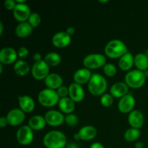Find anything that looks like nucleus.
Instances as JSON below:
<instances>
[{
    "label": "nucleus",
    "mask_w": 148,
    "mask_h": 148,
    "mask_svg": "<svg viewBox=\"0 0 148 148\" xmlns=\"http://www.w3.org/2000/svg\"><path fill=\"white\" fill-rule=\"evenodd\" d=\"M43 143L46 148H64L66 147V137L62 132L52 130L45 134Z\"/></svg>",
    "instance_id": "nucleus-1"
},
{
    "label": "nucleus",
    "mask_w": 148,
    "mask_h": 148,
    "mask_svg": "<svg viewBox=\"0 0 148 148\" xmlns=\"http://www.w3.org/2000/svg\"><path fill=\"white\" fill-rule=\"evenodd\" d=\"M104 51L105 54L111 59H120L123 55L128 52V49L122 40L114 39L106 45Z\"/></svg>",
    "instance_id": "nucleus-2"
},
{
    "label": "nucleus",
    "mask_w": 148,
    "mask_h": 148,
    "mask_svg": "<svg viewBox=\"0 0 148 148\" xmlns=\"http://www.w3.org/2000/svg\"><path fill=\"white\" fill-rule=\"evenodd\" d=\"M107 81L103 75L100 74H92L89 82L88 83V90L95 96L102 95L106 91Z\"/></svg>",
    "instance_id": "nucleus-3"
},
{
    "label": "nucleus",
    "mask_w": 148,
    "mask_h": 148,
    "mask_svg": "<svg viewBox=\"0 0 148 148\" xmlns=\"http://www.w3.org/2000/svg\"><path fill=\"white\" fill-rule=\"evenodd\" d=\"M146 76L145 72L139 69L130 70L126 74L124 77L125 83L128 85L129 88L133 89L140 88L145 83Z\"/></svg>",
    "instance_id": "nucleus-4"
},
{
    "label": "nucleus",
    "mask_w": 148,
    "mask_h": 148,
    "mask_svg": "<svg viewBox=\"0 0 148 148\" xmlns=\"http://www.w3.org/2000/svg\"><path fill=\"white\" fill-rule=\"evenodd\" d=\"M59 98L56 90L50 89V88H45L39 92L38 95V100L39 103L44 107H53L58 104Z\"/></svg>",
    "instance_id": "nucleus-5"
},
{
    "label": "nucleus",
    "mask_w": 148,
    "mask_h": 148,
    "mask_svg": "<svg viewBox=\"0 0 148 148\" xmlns=\"http://www.w3.org/2000/svg\"><path fill=\"white\" fill-rule=\"evenodd\" d=\"M106 64V58L101 53H90L83 59V65L88 69L103 67Z\"/></svg>",
    "instance_id": "nucleus-6"
},
{
    "label": "nucleus",
    "mask_w": 148,
    "mask_h": 148,
    "mask_svg": "<svg viewBox=\"0 0 148 148\" xmlns=\"http://www.w3.org/2000/svg\"><path fill=\"white\" fill-rule=\"evenodd\" d=\"M34 138L33 130L29 126L24 125L17 130L16 139L22 145H28L33 142Z\"/></svg>",
    "instance_id": "nucleus-7"
},
{
    "label": "nucleus",
    "mask_w": 148,
    "mask_h": 148,
    "mask_svg": "<svg viewBox=\"0 0 148 148\" xmlns=\"http://www.w3.org/2000/svg\"><path fill=\"white\" fill-rule=\"evenodd\" d=\"M49 65L45 62L44 59H42L41 61L35 62L31 69V73L35 79L41 80L46 79V77L49 75Z\"/></svg>",
    "instance_id": "nucleus-8"
},
{
    "label": "nucleus",
    "mask_w": 148,
    "mask_h": 148,
    "mask_svg": "<svg viewBox=\"0 0 148 148\" xmlns=\"http://www.w3.org/2000/svg\"><path fill=\"white\" fill-rule=\"evenodd\" d=\"M31 14L30 8L27 4H17L13 10V15L14 19L20 23H24L28 20L29 17Z\"/></svg>",
    "instance_id": "nucleus-9"
},
{
    "label": "nucleus",
    "mask_w": 148,
    "mask_h": 148,
    "mask_svg": "<svg viewBox=\"0 0 148 148\" xmlns=\"http://www.w3.org/2000/svg\"><path fill=\"white\" fill-rule=\"evenodd\" d=\"M45 119L46 124L52 127H58L65 121V116L60 111L56 110H50L45 114Z\"/></svg>",
    "instance_id": "nucleus-10"
},
{
    "label": "nucleus",
    "mask_w": 148,
    "mask_h": 148,
    "mask_svg": "<svg viewBox=\"0 0 148 148\" xmlns=\"http://www.w3.org/2000/svg\"><path fill=\"white\" fill-rule=\"evenodd\" d=\"M6 118L10 125L15 127L21 124L25 121V114L20 108H13L9 111Z\"/></svg>",
    "instance_id": "nucleus-11"
},
{
    "label": "nucleus",
    "mask_w": 148,
    "mask_h": 148,
    "mask_svg": "<svg viewBox=\"0 0 148 148\" xmlns=\"http://www.w3.org/2000/svg\"><path fill=\"white\" fill-rule=\"evenodd\" d=\"M135 105V99L132 94L128 93L120 98L118 103V108L120 112L123 114H127L133 111Z\"/></svg>",
    "instance_id": "nucleus-12"
},
{
    "label": "nucleus",
    "mask_w": 148,
    "mask_h": 148,
    "mask_svg": "<svg viewBox=\"0 0 148 148\" xmlns=\"http://www.w3.org/2000/svg\"><path fill=\"white\" fill-rule=\"evenodd\" d=\"M17 52L12 47H4L0 51V62L3 64L10 65L17 62Z\"/></svg>",
    "instance_id": "nucleus-13"
},
{
    "label": "nucleus",
    "mask_w": 148,
    "mask_h": 148,
    "mask_svg": "<svg viewBox=\"0 0 148 148\" xmlns=\"http://www.w3.org/2000/svg\"><path fill=\"white\" fill-rule=\"evenodd\" d=\"M71 43V36L66 31H60L55 33L52 37V43L56 48H65Z\"/></svg>",
    "instance_id": "nucleus-14"
},
{
    "label": "nucleus",
    "mask_w": 148,
    "mask_h": 148,
    "mask_svg": "<svg viewBox=\"0 0 148 148\" xmlns=\"http://www.w3.org/2000/svg\"><path fill=\"white\" fill-rule=\"evenodd\" d=\"M69 95L75 103L81 102L85 98V90L82 85L73 82L69 86Z\"/></svg>",
    "instance_id": "nucleus-15"
},
{
    "label": "nucleus",
    "mask_w": 148,
    "mask_h": 148,
    "mask_svg": "<svg viewBox=\"0 0 148 148\" xmlns=\"http://www.w3.org/2000/svg\"><path fill=\"white\" fill-rule=\"evenodd\" d=\"M128 122L132 128L140 130L145 122V117L143 113L138 110H133L128 116Z\"/></svg>",
    "instance_id": "nucleus-16"
},
{
    "label": "nucleus",
    "mask_w": 148,
    "mask_h": 148,
    "mask_svg": "<svg viewBox=\"0 0 148 148\" xmlns=\"http://www.w3.org/2000/svg\"><path fill=\"white\" fill-rule=\"evenodd\" d=\"M44 83L48 88L57 90L63 85V78L59 74L51 73L44 79Z\"/></svg>",
    "instance_id": "nucleus-17"
},
{
    "label": "nucleus",
    "mask_w": 148,
    "mask_h": 148,
    "mask_svg": "<svg viewBox=\"0 0 148 148\" xmlns=\"http://www.w3.org/2000/svg\"><path fill=\"white\" fill-rule=\"evenodd\" d=\"M129 87L125 82H117L114 83L110 89V94L114 98H121L128 94Z\"/></svg>",
    "instance_id": "nucleus-18"
},
{
    "label": "nucleus",
    "mask_w": 148,
    "mask_h": 148,
    "mask_svg": "<svg viewBox=\"0 0 148 148\" xmlns=\"http://www.w3.org/2000/svg\"><path fill=\"white\" fill-rule=\"evenodd\" d=\"M92 75L90 69L87 68H81L75 72L73 75V79L75 82L82 85L88 83Z\"/></svg>",
    "instance_id": "nucleus-19"
},
{
    "label": "nucleus",
    "mask_w": 148,
    "mask_h": 148,
    "mask_svg": "<svg viewBox=\"0 0 148 148\" xmlns=\"http://www.w3.org/2000/svg\"><path fill=\"white\" fill-rule=\"evenodd\" d=\"M77 133L80 140L83 141H90L96 137L97 130L93 126L87 125L82 127Z\"/></svg>",
    "instance_id": "nucleus-20"
},
{
    "label": "nucleus",
    "mask_w": 148,
    "mask_h": 148,
    "mask_svg": "<svg viewBox=\"0 0 148 148\" xmlns=\"http://www.w3.org/2000/svg\"><path fill=\"white\" fill-rule=\"evenodd\" d=\"M58 106L62 113L66 114V115L72 114L75 109V103L69 97L60 98Z\"/></svg>",
    "instance_id": "nucleus-21"
},
{
    "label": "nucleus",
    "mask_w": 148,
    "mask_h": 148,
    "mask_svg": "<svg viewBox=\"0 0 148 148\" xmlns=\"http://www.w3.org/2000/svg\"><path fill=\"white\" fill-rule=\"evenodd\" d=\"M20 108L25 113H31L35 108L34 100L28 95H23L19 97Z\"/></svg>",
    "instance_id": "nucleus-22"
},
{
    "label": "nucleus",
    "mask_w": 148,
    "mask_h": 148,
    "mask_svg": "<svg viewBox=\"0 0 148 148\" xmlns=\"http://www.w3.org/2000/svg\"><path fill=\"white\" fill-rule=\"evenodd\" d=\"M134 64V57L130 52L123 55L119 60V66L123 71H130Z\"/></svg>",
    "instance_id": "nucleus-23"
},
{
    "label": "nucleus",
    "mask_w": 148,
    "mask_h": 148,
    "mask_svg": "<svg viewBox=\"0 0 148 148\" xmlns=\"http://www.w3.org/2000/svg\"><path fill=\"white\" fill-rule=\"evenodd\" d=\"M33 27L28 22L19 23L15 27V34L19 38H26L30 36L33 32Z\"/></svg>",
    "instance_id": "nucleus-24"
},
{
    "label": "nucleus",
    "mask_w": 148,
    "mask_h": 148,
    "mask_svg": "<svg viewBox=\"0 0 148 148\" xmlns=\"http://www.w3.org/2000/svg\"><path fill=\"white\" fill-rule=\"evenodd\" d=\"M46 124L44 116L40 115H36L32 116L28 121V126L35 131H39L43 130Z\"/></svg>",
    "instance_id": "nucleus-25"
},
{
    "label": "nucleus",
    "mask_w": 148,
    "mask_h": 148,
    "mask_svg": "<svg viewBox=\"0 0 148 148\" xmlns=\"http://www.w3.org/2000/svg\"><path fill=\"white\" fill-rule=\"evenodd\" d=\"M14 72L20 76H25L30 70V65L23 59H19L14 63L13 66Z\"/></svg>",
    "instance_id": "nucleus-26"
},
{
    "label": "nucleus",
    "mask_w": 148,
    "mask_h": 148,
    "mask_svg": "<svg viewBox=\"0 0 148 148\" xmlns=\"http://www.w3.org/2000/svg\"><path fill=\"white\" fill-rule=\"evenodd\" d=\"M134 65L139 70L143 71V72L147 70L148 57L147 55L143 53H137L134 56Z\"/></svg>",
    "instance_id": "nucleus-27"
},
{
    "label": "nucleus",
    "mask_w": 148,
    "mask_h": 148,
    "mask_svg": "<svg viewBox=\"0 0 148 148\" xmlns=\"http://www.w3.org/2000/svg\"><path fill=\"white\" fill-rule=\"evenodd\" d=\"M44 61L49 65V66H56L61 63L62 58L58 53L49 52L45 55Z\"/></svg>",
    "instance_id": "nucleus-28"
},
{
    "label": "nucleus",
    "mask_w": 148,
    "mask_h": 148,
    "mask_svg": "<svg viewBox=\"0 0 148 148\" xmlns=\"http://www.w3.org/2000/svg\"><path fill=\"white\" fill-rule=\"evenodd\" d=\"M140 136V131L138 129L130 128L125 132L124 137L126 141L134 142L136 141Z\"/></svg>",
    "instance_id": "nucleus-29"
},
{
    "label": "nucleus",
    "mask_w": 148,
    "mask_h": 148,
    "mask_svg": "<svg viewBox=\"0 0 148 148\" xmlns=\"http://www.w3.org/2000/svg\"><path fill=\"white\" fill-rule=\"evenodd\" d=\"M103 72L106 76L112 77H114L117 73V68L114 64L106 63L105 66L103 67Z\"/></svg>",
    "instance_id": "nucleus-30"
},
{
    "label": "nucleus",
    "mask_w": 148,
    "mask_h": 148,
    "mask_svg": "<svg viewBox=\"0 0 148 148\" xmlns=\"http://www.w3.org/2000/svg\"><path fill=\"white\" fill-rule=\"evenodd\" d=\"M114 97L110 93H104L101 95V103L103 106L108 107L111 106L114 103Z\"/></svg>",
    "instance_id": "nucleus-31"
},
{
    "label": "nucleus",
    "mask_w": 148,
    "mask_h": 148,
    "mask_svg": "<svg viewBox=\"0 0 148 148\" xmlns=\"http://www.w3.org/2000/svg\"><path fill=\"white\" fill-rule=\"evenodd\" d=\"M28 23L33 27H36L40 25L41 22V17L40 15L37 12H33L30 15L28 18Z\"/></svg>",
    "instance_id": "nucleus-32"
},
{
    "label": "nucleus",
    "mask_w": 148,
    "mask_h": 148,
    "mask_svg": "<svg viewBox=\"0 0 148 148\" xmlns=\"http://www.w3.org/2000/svg\"><path fill=\"white\" fill-rule=\"evenodd\" d=\"M64 122L66 123L68 126H69V127H73L77 125L78 122H79V119H78L77 116L75 115V114H67V115L65 116Z\"/></svg>",
    "instance_id": "nucleus-33"
},
{
    "label": "nucleus",
    "mask_w": 148,
    "mask_h": 148,
    "mask_svg": "<svg viewBox=\"0 0 148 148\" xmlns=\"http://www.w3.org/2000/svg\"><path fill=\"white\" fill-rule=\"evenodd\" d=\"M56 92H57L58 95H59L60 98H66L69 95V88H67L66 86H64V85H62V87H60L56 90Z\"/></svg>",
    "instance_id": "nucleus-34"
},
{
    "label": "nucleus",
    "mask_w": 148,
    "mask_h": 148,
    "mask_svg": "<svg viewBox=\"0 0 148 148\" xmlns=\"http://www.w3.org/2000/svg\"><path fill=\"white\" fill-rule=\"evenodd\" d=\"M28 49L26 47H25V46H22V47H20V49H18V51H17V55H18L19 58H20V59H23V60H24V59H25V58L28 56Z\"/></svg>",
    "instance_id": "nucleus-35"
},
{
    "label": "nucleus",
    "mask_w": 148,
    "mask_h": 148,
    "mask_svg": "<svg viewBox=\"0 0 148 148\" xmlns=\"http://www.w3.org/2000/svg\"><path fill=\"white\" fill-rule=\"evenodd\" d=\"M4 7L8 10H14L17 5V2L14 0H6L4 3Z\"/></svg>",
    "instance_id": "nucleus-36"
},
{
    "label": "nucleus",
    "mask_w": 148,
    "mask_h": 148,
    "mask_svg": "<svg viewBox=\"0 0 148 148\" xmlns=\"http://www.w3.org/2000/svg\"><path fill=\"white\" fill-rule=\"evenodd\" d=\"M7 124H8V121H7V118L4 116H1L0 118V127L4 128L7 125Z\"/></svg>",
    "instance_id": "nucleus-37"
},
{
    "label": "nucleus",
    "mask_w": 148,
    "mask_h": 148,
    "mask_svg": "<svg viewBox=\"0 0 148 148\" xmlns=\"http://www.w3.org/2000/svg\"><path fill=\"white\" fill-rule=\"evenodd\" d=\"M90 148H105L104 147L103 145L101 143H98V142H96V143H94L90 146Z\"/></svg>",
    "instance_id": "nucleus-38"
},
{
    "label": "nucleus",
    "mask_w": 148,
    "mask_h": 148,
    "mask_svg": "<svg viewBox=\"0 0 148 148\" xmlns=\"http://www.w3.org/2000/svg\"><path fill=\"white\" fill-rule=\"evenodd\" d=\"M66 33H67V34H69L70 36H72V35L75 34V29L73 27H72V26H69V27H68L67 28H66Z\"/></svg>",
    "instance_id": "nucleus-39"
},
{
    "label": "nucleus",
    "mask_w": 148,
    "mask_h": 148,
    "mask_svg": "<svg viewBox=\"0 0 148 148\" xmlns=\"http://www.w3.org/2000/svg\"><path fill=\"white\" fill-rule=\"evenodd\" d=\"M33 60L35 61V62H38L39 61L42 60V56L40 53H36L33 55Z\"/></svg>",
    "instance_id": "nucleus-40"
},
{
    "label": "nucleus",
    "mask_w": 148,
    "mask_h": 148,
    "mask_svg": "<svg viewBox=\"0 0 148 148\" xmlns=\"http://www.w3.org/2000/svg\"><path fill=\"white\" fill-rule=\"evenodd\" d=\"M66 148H79V147H78V145L77 144L72 143H69V145H67Z\"/></svg>",
    "instance_id": "nucleus-41"
},
{
    "label": "nucleus",
    "mask_w": 148,
    "mask_h": 148,
    "mask_svg": "<svg viewBox=\"0 0 148 148\" xmlns=\"http://www.w3.org/2000/svg\"><path fill=\"white\" fill-rule=\"evenodd\" d=\"M135 148H143V144L141 142H137L135 144Z\"/></svg>",
    "instance_id": "nucleus-42"
},
{
    "label": "nucleus",
    "mask_w": 148,
    "mask_h": 148,
    "mask_svg": "<svg viewBox=\"0 0 148 148\" xmlns=\"http://www.w3.org/2000/svg\"><path fill=\"white\" fill-rule=\"evenodd\" d=\"M3 30H4V25H3L2 22H0V36H1L3 33Z\"/></svg>",
    "instance_id": "nucleus-43"
},
{
    "label": "nucleus",
    "mask_w": 148,
    "mask_h": 148,
    "mask_svg": "<svg viewBox=\"0 0 148 148\" xmlns=\"http://www.w3.org/2000/svg\"><path fill=\"white\" fill-rule=\"evenodd\" d=\"M74 138H75L76 140H80V138H79V134H78V133H77V134H75V135H74Z\"/></svg>",
    "instance_id": "nucleus-44"
},
{
    "label": "nucleus",
    "mask_w": 148,
    "mask_h": 148,
    "mask_svg": "<svg viewBox=\"0 0 148 148\" xmlns=\"http://www.w3.org/2000/svg\"><path fill=\"white\" fill-rule=\"evenodd\" d=\"M98 1L101 3H103V4H105V3H108L109 1H108V0H104V1L103 0H99Z\"/></svg>",
    "instance_id": "nucleus-45"
},
{
    "label": "nucleus",
    "mask_w": 148,
    "mask_h": 148,
    "mask_svg": "<svg viewBox=\"0 0 148 148\" xmlns=\"http://www.w3.org/2000/svg\"><path fill=\"white\" fill-rule=\"evenodd\" d=\"M2 70H3V64H0V73H2Z\"/></svg>",
    "instance_id": "nucleus-46"
},
{
    "label": "nucleus",
    "mask_w": 148,
    "mask_h": 148,
    "mask_svg": "<svg viewBox=\"0 0 148 148\" xmlns=\"http://www.w3.org/2000/svg\"><path fill=\"white\" fill-rule=\"evenodd\" d=\"M145 76H146V77H148V70H146V71H145Z\"/></svg>",
    "instance_id": "nucleus-47"
},
{
    "label": "nucleus",
    "mask_w": 148,
    "mask_h": 148,
    "mask_svg": "<svg viewBox=\"0 0 148 148\" xmlns=\"http://www.w3.org/2000/svg\"><path fill=\"white\" fill-rule=\"evenodd\" d=\"M145 54H146V55H147V57H148V51H147V53H145Z\"/></svg>",
    "instance_id": "nucleus-48"
}]
</instances>
